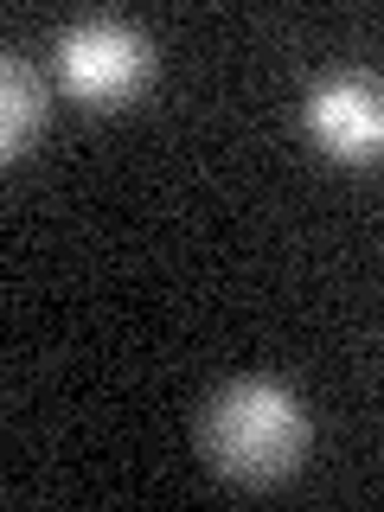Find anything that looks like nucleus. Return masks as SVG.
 <instances>
[{"mask_svg": "<svg viewBox=\"0 0 384 512\" xmlns=\"http://www.w3.org/2000/svg\"><path fill=\"white\" fill-rule=\"evenodd\" d=\"M301 116H308V135L333 160L365 167V160L384 154V77L378 71H327V77H314Z\"/></svg>", "mask_w": 384, "mask_h": 512, "instance_id": "3", "label": "nucleus"}, {"mask_svg": "<svg viewBox=\"0 0 384 512\" xmlns=\"http://www.w3.org/2000/svg\"><path fill=\"white\" fill-rule=\"evenodd\" d=\"M154 77V39L135 20L90 13L58 32V84L77 103H128Z\"/></svg>", "mask_w": 384, "mask_h": 512, "instance_id": "2", "label": "nucleus"}, {"mask_svg": "<svg viewBox=\"0 0 384 512\" xmlns=\"http://www.w3.org/2000/svg\"><path fill=\"white\" fill-rule=\"evenodd\" d=\"M39 128H45V84L20 52H7L0 58V154L20 160Z\"/></svg>", "mask_w": 384, "mask_h": 512, "instance_id": "4", "label": "nucleus"}, {"mask_svg": "<svg viewBox=\"0 0 384 512\" xmlns=\"http://www.w3.org/2000/svg\"><path fill=\"white\" fill-rule=\"evenodd\" d=\"M205 461L237 487H276L308 455V410L282 378H231L199 416Z\"/></svg>", "mask_w": 384, "mask_h": 512, "instance_id": "1", "label": "nucleus"}]
</instances>
